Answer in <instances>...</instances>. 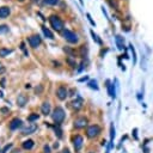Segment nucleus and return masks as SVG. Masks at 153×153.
I'll return each instance as SVG.
<instances>
[{"instance_id": "nucleus-10", "label": "nucleus", "mask_w": 153, "mask_h": 153, "mask_svg": "<svg viewBox=\"0 0 153 153\" xmlns=\"http://www.w3.org/2000/svg\"><path fill=\"white\" fill-rule=\"evenodd\" d=\"M36 129H37V126L35 125V123H30L28 127H25L24 129H23L22 134H24V135H29V134L35 133V131H36Z\"/></svg>"}, {"instance_id": "nucleus-35", "label": "nucleus", "mask_w": 153, "mask_h": 153, "mask_svg": "<svg viewBox=\"0 0 153 153\" xmlns=\"http://www.w3.org/2000/svg\"><path fill=\"white\" fill-rule=\"evenodd\" d=\"M7 111H9V110H7L6 108H3V109H1V113H7Z\"/></svg>"}, {"instance_id": "nucleus-13", "label": "nucleus", "mask_w": 153, "mask_h": 153, "mask_svg": "<svg viewBox=\"0 0 153 153\" xmlns=\"http://www.w3.org/2000/svg\"><path fill=\"white\" fill-rule=\"evenodd\" d=\"M28 103V97L25 96V95H23V93H20L19 96H18V98H17V104L19 105V107H24V105Z\"/></svg>"}, {"instance_id": "nucleus-37", "label": "nucleus", "mask_w": 153, "mask_h": 153, "mask_svg": "<svg viewBox=\"0 0 153 153\" xmlns=\"http://www.w3.org/2000/svg\"><path fill=\"white\" fill-rule=\"evenodd\" d=\"M80 1V4H81V5H84V1H83V0H79Z\"/></svg>"}, {"instance_id": "nucleus-8", "label": "nucleus", "mask_w": 153, "mask_h": 153, "mask_svg": "<svg viewBox=\"0 0 153 153\" xmlns=\"http://www.w3.org/2000/svg\"><path fill=\"white\" fill-rule=\"evenodd\" d=\"M83 142H84V140H83V136H80V135H75V136H74V139H73V146H74V150H75L76 152H79V151L81 150Z\"/></svg>"}, {"instance_id": "nucleus-34", "label": "nucleus", "mask_w": 153, "mask_h": 153, "mask_svg": "<svg viewBox=\"0 0 153 153\" xmlns=\"http://www.w3.org/2000/svg\"><path fill=\"white\" fill-rule=\"evenodd\" d=\"M85 80H89V76H87V75H85V76H83V78H80L79 81L81 83V81H85Z\"/></svg>"}, {"instance_id": "nucleus-38", "label": "nucleus", "mask_w": 153, "mask_h": 153, "mask_svg": "<svg viewBox=\"0 0 153 153\" xmlns=\"http://www.w3.org/2000/svg\"><path fill=\"white\" fill-rule=\"evenodd\" d=\"M19 1H24V0H19Z\"/></svg>"}, {"instance_id": "nucleus-21", "label": "nucleus", "mask_w": 153, "mask_h": 153, "mask_svg": "<svg viewBox=\"0 0 153 153\" xmlns=\"http://www.w3.org/2000/svg\"><path fill=\"white\" fill-rule=\"evenodd\" d=\"M87 85H89V87H90V89H92V90H98V85H97V80H95V79H91L90 80V81H89V84H87Z\"/></svg>"}, {"instance_id": "nucleus-24", "label": "nucleus", "mask_w": 153, "mask_h": 153, "mask_svg": "<svg viewBox=\"0 0 153 153\" xmlns=\"http://www.w3.org/2000/svg\"><path fill=\"white\" fill-rule=\"evenodd\" d=\"M37 120H38V115H37V114H31V115L28 117V121L30 122V123H32L34 121H37Z\"/></svg>"}, {"instance_id": "nucleus-22", "label": "nucleus", "mask_w": 153, "mask_h": 153, "mask_svg": "<svg viewBox=\"0 0 153 153\" xmlns=\"http://www.w3.org/2000/svg\"><path fill=\"white\" fill-rule=\"evenodd\" d=\"M114 138H115V127H114V123H111L110 126V145H113L114 141Z\"/></svg>"}, {"instance_id": "nucleus-29", "label": "nucleus", "mask_w": 153, "mask_h": 153, "mask_svg": "<svg viewBox=\"0 0 153 153\" xmlns=\"http://www.w3.org/2000/svg\"><path fill=\"white\" fill-rule=\"evenodd\" d=\"M59 3V0H44V4L47 5H56Z\"/></svg>"}, {"instance_id": "nucleus-12", "label": "nucleus", "mask_w": 153, "mask_h": 153, "mask_svg": "<svg viewBox=\"0 0 153 153\" xmlns=\"http://www.w3.org/2000/svg\"><path fill=\"white\" fill-rule=\"evenodd\" d=\"M10 13H11V10H10V7H7V6H1V7H0V18L9 17Z\"/></svg>"}, {"instance_id": "nucleus-19", "label": "nucleus", "mask_w": 153, "mask_h": 153, "mask_svg": "<svg viewBox=\"0 0 153 153\" xmlns=\"http://www.w3.org/2000/svg\"><path fill=\"white\" fill-rule=\"evenodd\" d=\"M12 53V49L9 48H0V57H6L9 54Z\"/></svg>"}, {"instance_id": "nucleus-14", "label": "nucleus", "mask_w": 153, "mask_h": 153, "mask_svg": "<svg viewBox=\"0 0 153 153\" xmlns=\"http://www.w3.org/2000/svg\"><path fill=\"white\" fill-rule=\"evenodd\" d=\"M83 103H84L83 98L78 97V99H75V101H73V102H72V107H73L75 110H79V109L83 108Z\"/></svg>"}, {"instance_id": "nucleus-32", "label": "nucleus", "mask_w": 153, "mask_h": 153, "mask_svg": "<svg viewBox=\"0 0 153 153\" xmlns=\"http://www.w3.org/2000/svg\"><path fill=\"white\" fill-rule=\"evenodd\" d=\"M43 151H44V153H50V147H49L48 145H45L44 148H43Z\"/></svg>"}, {"instance_id": "nucleus-15", "label": "nucleus", "mask_w": 153, "mask_h": 153, "mask_svg": "<svg viewBox=\"0 0 153 153\" xmlns=\"http://www.w3.org/2000/svg\"><path fill=\"white\" fill-rule=\"evenodd\" d=\"M41 111H42L43 115H49L50 114V104H49L48 102H44L42 104V107H41Z\"/></svg>"}, {"instance_id": "nucleus-33", "label": "nucleus", "mask_w": 153, "mask_h": 153, "mask_svg": "<svg viewBox=\"0 0 153 153\" xmlns=\"http://www.w3.org/2000/svg\"><path fill=\"white\" fill-rule=\"evenodd\" d=\"M5 73V67L3 66V63H0V74Z\"/></svg>"}, {"instance_id": "nucleus-20", "label": "nucleus", "mask_w": 153, "mask_h": 153, "mask_svg": "<svg viewBox=\"0 0 153 153\" xmlns=\"http://www.w3.org/2000/svg\"><path fill=\"white\" fill-rule=\"evenodd\" d=\"M66 62L71 66L72 68H76V61H75V59H73L72 56H68L67 59H66Z\"/></svg>"}, {"instance_id": "nucleus-31", "label": "nucleus", "mask_w": 153, "mask_h": 153, "mask_svg": "<svg viewBox=\"0 0 153 153\" xmlns=\"http://www.w3.org/2000/svg\"><path fill=\"white\" fill-rule=\"evenodd\" d=\"M11 147H12V144H9V145H6L5 147H4L3 150L0 151V153H6V151L9 150V148H11Z\"/></svg>"}, {"instance_id": "nucleus-2", "label": "nucleus", "mask_w": 153, "mask_h": 153, "mask_svg": "<svg viewBox=\"0 0 153 153\" xmlns=\"http://www.w3.org/2000/svg\"><path fill=\"white\" fill-rule=\"evenodd\" d=\"M51 117H53V121L56 123V125H60L62 123V121L65 120V110L60 107H56L51 114Z\"/></svg>"}, {"instance_id": "nucleus-25", "label": "nucleus", "mask_w": 153, "mask_h": 153, "mask_svg": "<svg viewBox=\"0 0 153 153\" xmlns=\"http://www.w3.org/2000/svg\"><path fill=\"white\" fill-rule=\"evenodd\" d=\"M55 134L57 135V138H61V136H62V131H61V128H60V125L55 126Z\"/></svg>"}, {"instance_id": "nucleus-7", "label": "nucleus", "mask_w": 153, "mask_h": 153, "mask_svg": "<svg viewBox=\"0 0 153 153\" xmlns=\"http://www.w3.org/2000/svg\"><path fill=\"white\" fill-rule=\"evenodd\" d=\"M86 126H87V119H86V117H78V119L74 121V128H76V129L85 128Z\"/></svg>"}, {"instance_id": "nucleus-27", "label": "nucleus", "mask_w": 153, "mask_h": 153, "mask_svg": "<svg viewBox=\"0 0 153 153\" xmlns=\"http://www.w3.org/2000/svg\"><path fill=\"white\" fill-rule=\"evenodd\" d=\"M129 47H131V50H132V53H133V63H136V53H135V49H134L133 44H131Z\"/></svg>"}, {"instance_id": "nucleus-30", "label": "nucleus", "mask_w": 153, "mask_h": 153, "mask_svg": "<svg viewBox=\"0 0 153 153\" xmlns=\"http://www.w3.org/2000/svg\"><path fill=\"white\" fill-rule=\"evenodd\" d=\"M86 17H87L89 22L91 23V25H92V26H96V23H95V22H93V19L91 18V14H90V13H86Z\"/></svg>"}, {"instance_id": "nucleus-36", "label": "nucleus", "mask_w": 153, "mask_h": 153, "mask_svg": "<svg viewBox=\"0 0 153 153\" xmlns=\"http://www.w3.org/2000/svg\"><path fill=\"white\" fill-rule=\"evenodd\" d=\"M62 153H69V151L67 150V148H65V150H63V152Z\"/></svg>"}, {"instance_id": "nucleus-28", "label": "nucleus", "mask_w": 153, "mask_h": 153, "mask_svg": "<svg viewBox=\"0 0 153 153\" xmlns=\"http://www.w3.org/2000/svg\"><path fill=\"white\" fill-rule=\"evenodd\" d=\"M20 49L24 51V55H25V56H29V51L25 49V43H24V42L20 43Z\"/></svg>"}, {"instance_id": "nucleus-4", "label": "nucleus", "mask_w": 153, "mask_h": 153, "mask_svg": "<svg viewBox=\"0 0 153 153\" xmlns=\"http://www.w3.org/2000/svg\"><path fill=\"white\" fill-rule=\"evenodd\" d=\"M99 133H101V127H99L98 125H92L86 129V135H87V138H90V139L96 138Z\"/></svg>"}, {"instance_id": "nucleus-6", "label": "nucleus", "mask_w": 153, "mask_h": 153, "mask_svg": "<svg viewBox=\"0 0 153 153\" xmlns=\"http://www.w3.org/2000/svg\"><path fill=\"white\" fill-rule=\"evenodd\" d=\"M56 96L60 101H65L68 96V90L65 87V86H60V87H57V90H56Z\"/></svg>"}, {"instance_id": "nucleus-23", "label": "nucleus", "mask_w": 153, "mask_h": 153, "mask_svg": "<svg viewBox=\"0 0 153 153\" xmlns=\"http://www.w3.org/2000/svg\"><path fill=\"white\" fill-rule=\"evenodd\" d=\"M90 32H91V36H92V40H93L96 43H98V44H102V41L99 40V37L93 32V30H91Z\"/></svg>"}, {"instance_id": "nucleus-16", "label": "nucleus", "mask_w": 153, "mask_h": 153, "mask_svg": "<svg viewBox=\"0 0 153 153\" xmlns=\"http://www.w3.org/2000/svg\"><path fill=\"white\" fill-rule=\"evenodd\" d=\"M115 41H116L117 48H119L120 50H122V49H123V43H125V40H123V37L120 36V35H116V37H115Z\"/></svg>"}, {"instance_id": "nucleus-18", "label": "nucleus", "mask_w": 153, "mask_h": 153, "mask_svg": "<svg viewBox=\"0 0 153 153\" xmlns=\"http://www.w3.org/2000/svg\"><path fill=\"white\" fill-rule=\"evenodd\" d=\"M22 146L24 150H31V148L34 147V141H32V140H26V141L23 142Z\"/></svg>"}, {"instance_id": "nucleus-5", "label": "nucleus", "mask_w": 153, "mask_h": 153, "mask_svg": "<svg viewBox=\"0 0 153 153\" xmlns=\"http://www.w3.org/2000/svg\"><path fill=\"white\" fill-rule=\"evenodd\" d=\"M41 42H42V38H41L40 35H31V36L29 37V44L31 45L32 48L40 47Z\"/></svg>"}, {"instance_id": "nucleus-9", "label": "nucleus", "mask_w": 153, "mask_h": 153, "mask_svg": "<svg viewBox=\"0 0 153 153\" xmlns=\"http://www.w3.org/2000/svg\"><path fill=\"white\" fill-rule=\"evenodd\" d=\"M23 126V121L20 119H13L10 122V129L11 131H16L18 128H20Z\"/></svg>"}, {"instance_id": "nucleus-3", "label": "nucleus", "mask_w": 153, "mask_h": 153, "mask_svg": "<svg viewBox=\"0 0 153 153\" xmlns=\"http://www.w3.org/2000/svg\"><path fill=\"white\" fill-rule=\"evenodd\" d=\"M62 36H63V38L69 43H78V41H79L78 35H76L75 32L71 31V30H68V29H66V30L62 31Z\"/></svg>"}, {"instance_id": "nucleus-11", "label": "nucleus", "mask_w": 153, "mask_h": 153, "mask_svg": "<svg viewBox=\"0 0 153 153\" xmlns=\"http://www.w3.org/2000/svg\"><path fill=\"white\" fill-rule=\"evenodd\" d=\"M107 84H108V93H109V96L111 97V98H115L116 97V90H115V85L114 84H111L110 81H107Z\"/></svg>"}, {"instance_id": "nucleus-26", "label": "nucleus", "mask_w": 153, "mask_h": 153, "mask_svg": "<svg viewBox=\"0 0 153 153\" xmlns=\"http://www.w3.org/2000/svg\"><path fill=\"white\" fill-rule=\"evenodd\" d=\"M9 31V26L7 25H0V34H6V32Z\"/></svg>"}, {"instance_id": "nucleus-1", "label": "nucleus", "mask_w": 153, "mask_h": 153, "mask_svg": "<svg viewBox=\"0 0 153 153\" xmlns=\"http://www.w3.org/2000/svg\"><path fill=\"white\" fill-rule=\"evenodd\" d=\"M49 23H50L51 28L54 29L55 31H63V22L59 16L51 14L50 17H49Z\"/></svg>"}, {"instance_id": "nucleus-17", "label": "nucleus", "mask_w": 153, "mask_h": 153, "mask_svg": "<svg viewBox=\"0 0 153 153\" xmlns=\"http://www.w3.org/2000/svg\"><path fill=\"white\" fill-rule=\"evenodd\" d=\"M42 31H43V35H44L47 38H50V40H53V38H54V35H53V32H51L48 28L42 26Z\"/></svg>"}]
</instances>
